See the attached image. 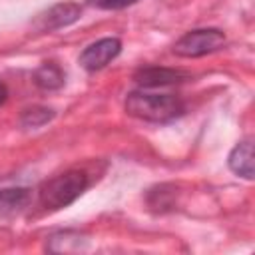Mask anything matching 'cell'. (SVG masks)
<instances>
[{"instance_id":"obj_8","label":"cell","mask_w":255,"mask_h":255,"mask_svg":"<svg viewBox=\"0 0 255 255\" xmlns=\"http://www.w3.org/2000/svg\"><path fill=\"white\" fill-rule=\"evenodd\" d=\"M227 165L235 175H239L247 181L253 179V175H255V169H253V137H245V139H241L233 145V149L227 155Z\"/></svg>"},{"instance_id":"obj_13","label":"cell","mask_w":255,"mask_h":255,"mask_svg":"<svg viewBox=\"0 0 255 255\" xmlns=\"http://www.w3.org/2000/svg\"><path fill=\"white\" fill-rule=\"evenodd\" d=\"M139 0H88L90 6L100 8V10H122L128 6H133Z\"/></svg>"},{"instance_id":"obj_1","label":"cell","mask_w":255,"mask_h":255,"mask_svg":"<svg viewBox=\"0 0 255 255\" xmlns=\"http://www.w3.org/2000/svg\"><path fill=\"white\" fill-rule=\"evenodd\" d=\"M124 108L128 116L151 122V124H167L183 116L185 104L179 96L175 94H155V92H145L133 90L126 96Z\"/></svg>"},{"instance_id":"obj_12","label":"cell","mask_w":255,"mask_h":255,"mask_svg":"<svg viewBox=\"0 0 255 255\" xmlns=\"http://www.w3.org/2000/svg\"><path fill=\"white\" fill-rule=\"evenodd\" d=\"M54 116H56V112L52 108H48V106H32V108L22 110L20 126L26 128V129H36V128H42L48 122H52Z\"/></svg>"},{"instance_id":"obj_14","label":"cell","mask_w":255,"mask_h":255,"mask_svg":"<svg viewBox=\"0 0 255 255\" xmlns=\"http://www.w3.org/2000/svg\"><path fill=\"white\" fill-rule=\"evenodd\" d=\"M6 100H8V88H6L4 82H0V106H2Z\"/></svg>"},{"instance_id":"obj_3","label":"cell","mask_w":255,"mask_h":255,"mask_svg":"<svg viewBox=\"0 0 255 255\" xmlns=\"http://www.w3.org/2000/svg\"><path fill=\"white\" fill-rule=\"evenodd\" d=\"M225 46V34L219 28H195L185 32L175 44L173 54L179 58H201Z\"/></svg>"},{"instance_id":"obj_9","label":"cell","mask_w":255,"mask_h":255,"mask_svg":"<svg viewBox=\"0 0 255 255\" xmlns=\"http://www.w3.org/2000/svg\"><path fill=\"white\" fill-rule=\"evenodd\" d=\"M86 247H88V237L74 229L56 231L46 241V249L52 253H78L84 251Z\"/></svg>"},{"instance_id":"obj_5","label":"cell","mask_w":255,"mask_h":255,"mask_svg":"<svg viewBox=\"0 0 255 255\" xmlns=\"http://www.w3.org/2000/svg\"><path fill=\"white\" fill-rule=\"evenodd\" d=\"M82 18V6L78 2H58L36 16L34 28L40 32H54L72 26Z\"/></svg>"},{"instance_id":"obj_10","label":"cell","mask_w":255,"mask_h":255,"mask_svg":"<svg viewBox=\"0 0 255 255\" xmlns=\"http://www.w3.org/2000/svg\"><path fill=\"white\" fill-rule=\"evenodd\" d=\"M32 80H34V84H36L40 90H44V92H54V90L64 88V84H66V74H64V70H62L58 64H54V62H44L42 66L36 68V72L32 74Z\"/></svg>"},{"instance_id":"obj_6","label":"cell","mask_w":255,"mask_h":255,"mask_svg":"<svg viewBox=\"0 0 255 255\" xmlns=\"http://www.w3.org/2000/svg\"><path fill=\"white\" fill-rule=\"evenodd\" d=\"M191 76L183 70L163 68V66H145V68H139L133 74V82L139 88H165V86L183 84Z\"/></svg>"},{"instance_id":"obj_4","label":"cell","mask_w":255,"mask_h":255,"mask_svg":"<svg viewBox=\"0 0 255 255\" xmlns=\"http://www.w3.org/2000/svg\"><path fill=\"white\" fill-rule=\"evenodd\" d=\"M122 52V40L116 36H108V38H100L92 44H88L78 62L86 72H98L102 68H106L112 60H116Z\"/></svg>"},{"instance_id":"obj_7","label":"cell","mask_w":255,"mask_h":255,"mask_svg":"<svg viewBox=\"0 0 255 255\" xmlns=\"http://www.w3.org/2000/svg\"><path fill=\"white\" fill-rule=\"evenodd\" d=\"M32 203V189L30 187H4L0 189V219H10L26 211Z\"/></svg>"},{"instance_id":"obj_2","label":"cell","mask_w":255,"mask_h":255,"mask_svg":"<svg viewBox=\"0 0 255 255\" xmlns=\"http://www.w3.org/2000/svg\"><path fill=\"white\" fill-rule=\"evenodd\" d=\"M90 187V175L86 169H66L40 185L38 199L46 211H60L72 205Z\"/></svg>"},{"instance_id":"obj_11","label":"cell","mask_w":255,"mask_h":255,"mask_svg":"<svg viewBox=\"0 0 255 255\" xmlns=\"http://www.w3.org/2000/svg\"><path fill=\"white\" fill-rule=\"evenodd\" d=\"M175 185L171 183H161V185H155L151 187L147 193H145V201L149 205V209L157 211V213H163V211H169L175 207Z\"/></svg>"}]
</instances>
